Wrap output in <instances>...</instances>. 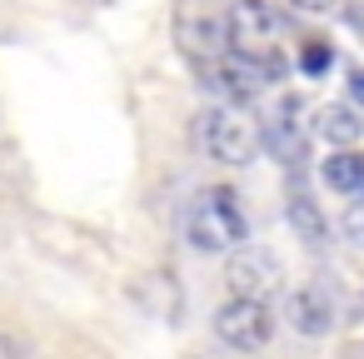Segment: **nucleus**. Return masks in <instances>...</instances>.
I'll return each mask as SVG.
<instances>
[{"label":"nucleus","instance_id":"nucleus-1","mask_svg":"<svg viewBox=\"0 0 364 359\" xmlns=\"http://www.w3.org/2000/svg\"><path fill=\"white\" fill-rule=\"evenodd\" d=\"M195 145L220 165H250L264 145V130L240 105L225 100V105H210V110L195 115Z\"/></svg>","mask_w":364,"mask_h":359},{"label":"nucleus","instance_id":"nucleus-2","mask_svg":"<svg viewBox=\"0 0 364 359\" xmlns=\"http://www.w3.org/2000/svg\"><path fill=\"white\" fill-rule=\"evenodd\" d=\"M185 235H190V245L205 250V254H230V250H240L245 235H250V225H245V215H240V205H235V190H225V185L200 190L195 205H190V215H185Z\"/></svg>","mask_w":364,"mask_h":359},{"label":"nucleus","instance_id":"nucleus-3","mask_svg":"<svg viewBox=\"0 0 364 359\" xmlns=\"http://www.w3.org/2000/svg\"><path fill=\"white\" fill-rule=\"evenodd\" d=\"M175 41L200 65L225 60L230 55V11L210 6V0H180V11H175Z\"/></svg>","mask_w":364,"mask_h":359},{"label":"nucleus","instance_id":"nucleus-4","mask_svg":"<svg viewBox=\"0 0 364 359\" xmlns=\"http://www.w3.org/2000/svg\"><path fill=\"white\" fill-rule=\"evenodd\" d=\"M279 36H284V21L269 0H235L230 6V55L274 65L279 60Z\"/></svg>","mask_w":364,"mask_h":359},{"label":"nucleus","instance_id":"nucleus-5","mask_svg":"<svg viewBox=\"0 0 364 359\" xmlns=\"http://www.w3.org/2000/svg\"><path fill=\"white\" fill-rule=\"evenodd\" d=\"M215 334L230 349H264L274 334V319H269L264 299H230L215 309Z\"/></svg>","mask_w":364,"mask_h":359},{"label":"nucleus","instance_id":"nucleus-6","mask_svg":"<svg viewBox=\"0 0 364 359\" xmlns=\"http://www.w3.org/2000/svg\"><path fill=\"white\" fill-rule=\"evenodd\" d=\"M225 279H230V294L235 299H264V294H274V284H279V259L269 254V250H235L230 254V269H225Z\"/></svg>","mask_w":364,"mask_h":359},{"label":"nucleus","instance_id":"nucleus-7","mask_svg":"<svg viewBox=\"0 0 364 359\" xmlns=\"http://www.w3.org/2000/svg\"><path fill=\"white\" fill-rule=\"evenodd\" d=\"M215 90L230 100V105H245V100H255L259 90H264V80H274L279 75V60L274 65H264V60H245V55H225V60H215Z\"/></svg>","mask_w":364,"mask_h":359},{"label":"nucleus","instance_id":"nucleus-8","mask_svg":"<svg viewBox=\"0 0 364 359\" xmlns=\"http://www.w3.org/2000/svg\"><path fill=\"white\" fill-rule=\"evenodd\" d=\"M289 319H294V329H299V334L319 339V334H329V329H334V304H329V294H324V289H299V294L289 299Z\"/></svg>","mask_w":364,"mask_h":359},{"label":"nucleus","instance_id":"nucleus-9","mask_svg":"<svg viewBox=\"0 0 364 359\" xmlns=\"http://www.w3.org/2000/svg\"><path fill=\"white\" fill-rule=\"evenodd\" d=\"M319 175L334 195H364V155L359 150H334Z\"/></svg>","mask_w":364,"mask_h":359},{"label":"nucleus","instance_id":"nucleus-10","mask_svg":"<svg viewBox=\"0 0 364 359\" xmlns=\"http://www.w3.org/2000/svg\"><path fill=\"white\" fill-rule=\"evenodd\" d=\"M319 135L329 140V145H339V150H349L359 135H364V120L349 110V105H329V110H319Z\"/></svg>","mask_w":364,"mask_h":359},{"label":"nucleus","instance_id":"nucleus-11","mask_svg":"<svg viewBox=\"0 0 364 359\" xmlns=\"http://www.w3.org/2000/svg\"><path fill=\"white\" fill-rule=\"evenodd\" d=\"M264 145L279 155V160H299V150H304V140H299V125H294V100L269 120V130H264Z\"/></svg>","mask_w":364,"mask_h":359},{"label":"nucleus","instance_id":"nucleus-12","mask_svg":"<svg viewBox=\"0 0 364 359\" xmlns=\"http://www.w3.org/2000/svg\"><path fill=\"white\" fill-rule=\"evenodd\" d=\"M289 225H294L299 240H309V245H324V240H329V225H324V215H319V205H314L309 195H289Z\"/></svg>","mask_w":364,"mask_h":359},{"label":"nucleus","instance_id":"nucleus-13","mask_svg":"<svg viewBox=\"0 0 364 359\" xmlns=\"http://www.w3.org/2000/svg\"><path fill=\"white\" fill-rule=\"evenodd\" d=\"M329 65H334V50H329V41H319V36H314V41H304V45H299V70H304L309 80H314V75H324Z\"/></svg>","mask_w":364,"mask_h":359},{"label":"nucleus","instance_id":"nucleus-14","mask_svg":"<svg viewBox=\"0 0 364 359\" xmlns=\"http://www.w3.org/2000/svg\"><path fill=\"white\" fill-rule=\"evenodd\" d=\"M289 6L299 16H324V11H334V0H289Z\"/></svg>","mask_w":364,"mask_h":359},{"label":"nucleus","instance_id":"nucleus-15","mask_svg":"<svg viewBox=\"0 0 364 359\" xmlns=\"http://www.w3.org/2000/svg\"><path fill=\"white\" fill-rule=\"evenodd\" d=\"M349 95L364 105V70H354V75H349Z\"/></svg>","mask_w":364,"mask_h":359}]
</instances>
